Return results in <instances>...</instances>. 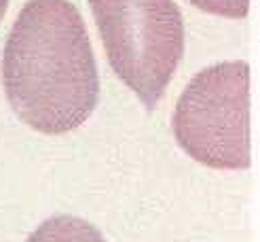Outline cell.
Here are the masks:
<instances>
[{
  "label": "cell",
  "instance_id": "6da1fadb",
  "mask_svg": "<svg viewBox=\"0 0 260 242\" xmlns=\"http://www.w3.org/2000/svg\"><path fill=\"white\" fill-rule=\"evenodd\" d=\"M3 85L17 117L57 136L83 125L100 100V74L85 21L68 0H30L3 53Z\"/></svg>",
  "mask_w": 260,
  "mask_h": 242
},
{
  "label": "cell",
  "instance_id": "7a4b0ae2",
  "mask_svg": "<svg viewBox=\"0 0 260 242\" xmlns=\"http://www.w3.org/2000/svg\"><path fill=\"white\" fill-rule=\"evenodd\" d=\"M116 76L154 109L184 53V19L176 0H89Z\"/></svg>",
  "mask_w": 260,
  "mask_h": 242
},
{
  "label": "cell",
  "instance_id": "3957f363",
  "mask_svg": "<svg viewBox=\"0 0 260 242\" xmlns=\"http://www.w3.org/2000/svg\"><path fill=\"white\" fill-rule=\"evenodd\" d=\"M250 66L220 62L203 68L182 92L172 130L184 153L214 170H248L252 166Z\"/></svg>",
  "mask_w": 260,
  "mask_h": 242
},
{
  "label": "cell",
  "instance_id": "277c9868",
  "mask_svg": "<svg viewBox=\"0 0 260 242\" xmlns=\"http://www.w3.org/2000/svg\"><path fill=\"white\" fill-rule=\"evenodd\" d=\"M28 242H106L85 219L72 214H55L38 225Z\"/></svg>",
  "mask_w": 260,
  "mask_h": 242
},
{
  "label": "cell",
  "instance_id": "5b68a950",
  "mask_svg": "<svg viewBox=\"0 0 260 242\" xmlns=\"http://www.w3.org/2000/svg\"><path fill=\"white\" fill-rule=\"evenodd\" d=\"M190 3L205 13L229 19H243L250 11V0H190Z\"/></svg>",
  "mask_w": 260,
  "mask_h": 242
},
{
  "label": "cell",
  "instance_id": "8992f818",
  "mask_svg": "<svg viewBox=\"0 0 260 242\" xmlns=\"http://www.w3.org/2000/svg\"><path fill=\"white\" fill-rule=\"evenodd\" d=\"M7 5H9V0H0V21H3L5 13H7Z\"/></svg>",
  "mask_w": 260,
  "mask_h": 242
}]
</instances>
